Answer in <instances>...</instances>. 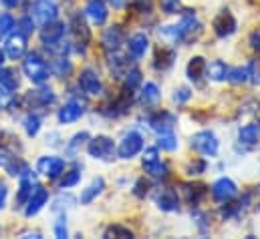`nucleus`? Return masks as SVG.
<instances>
[{
  "label": "nucleus",
  "mask_w": 260,
  "mask_h": 239,
  "mask_svg": "<svg viewBox=\"0 0 260 239\" xmlns=\"http://www.w3.org/2000/svg\"><path fill=\"white\" fill-rule=\"evenodd\" d=\"M200 30H202V24L198 22L196 12L194 10H186V12L182 14V20H180L178 24H174V26H164V28L159 30V34L166 36V38H172V41H176V43H188V41L196 38V34H200Z\"/></svg>",
  "instance_id": "1"
},
{
  "label": "nucleus",
  "mask_w": 260,
  "mask_h": 239,
  "mask_svg": "<svg viewBox=\"0 0 260 239\" xmlns=\"http://www.w3.org/2000/svg\"><path fill=\"white\" fill-rule=\"evenodd\" d=\"M22 70L24 74L35 83V85H43L49 78V64L45 62V59L39 53H30L24 57L22 62Z\"/></svg>",
  "instance_id": "2"
},
{
  "label": "nucleus",
  "mask_w": 260,
  "mask_h": 239,
  "mask_svg": "<svg viewBox=\"0 0 260 239\" xmlns=\"http://www.w3.org/2000/svg\"><path fill=\"white\" fill-rule=\"evenodd\" d=\"M141 165H143V171L153 177V179H166L168 177V167L166 163L161 161L159 153H157V147H149L145 149L143 157H141Z\"/></svg>",
  "instance_id": "3"
},
{
  "label": "nucleus",
  "mask_w": 260,
  "mask_h": 239,
  "mask_svg": "<svg viewBox=\"0 0 260 239\" xmlns=\"http://www.w3.org/2000/svg\"><path fill=\"white\" fill-rule=\"evenodd\" d=\"M87 151L93 159H99V161H111L115 157V143L113 139H109L107 135H97L89 141L87 145Z\"/></svg>",
  "instance_id": "4"
},
{
  "label": "nucleus",
  "mask_w": 260,
  "mask_h": 239,
  "mask_svg": "<svg viewBox=\"0 0 260 239\" xmlns=\"http://www.w3.org/2000/svg\"><path fill=\"white\" fill-rule=\"evenodd\" d=\"M192 147L204 157H216L220 151V141L212 131H198L192 135Z\"/></svg>",
  "instance_id": "5"
},
{
  "label": "nucleus",
  "mask_w": 260,
  "mask_h": 239,
  "mask_svg": "<svg viewBox=\"0 0 260 239\" xmlns=\"http://www.w3.org/2000/svg\"><path fill=\"white\" fill-rule=\"evenodd\" d=\"M57 14H59V8L53 0H37L32 6H30V16L32 20H37L39 24H51L57 20Z\"/></svg>",
  "instance_id": "6"
},
{
  "label": "nucleus",
  "mask_w": 260,
  "mask_h": 239,
  "mask_svg": "<svg viewBox=\"0 0 260 239\" xmlns=\"http://www.w3.org/2000/svg\"><path fill=\"white\" fill-rule=\"evenodd\" d=\"M143 149V137L141 133L137 131H129L123 135V139L119 141V147H117V153L121 159H133L135 155H139Z\"/></svg>",
  "instance_id": "7"
},
{
  "label": "nucleus",
  "mask_w": 260,
  "mask_h": 239,
  "mask_svg": "<svg viewBox=\"0 0 260 239\" xmlns=\"http://www.w3.org/2000/svg\"><path fill=\"white\" fill-rule=\"evenodd\" d=\"M238 195V185L230 177H220L218 181H214L212 185V197L218 203H228Z\"/></svg>",
  "instance_id": "8"
},
{
  "label": "nucleus",
  "mask_w": 260,
  "mask_h": 239,
  "mask_svg": "<svg viewBox=\"0 0 260 239\" xmlns=\"http://www.w3.org/2000/svg\"><path fill=\"white\" fill-rule=\"evenodd\" d=\"M37 171L43 175V177H49V179H57L63 171H65V161L61 157H55V155H45L37 161Z\"/></svg>",
  "instance_id": "9"
},
{
  "label": "nucleus",
  "mask_w": 260,
  "mask_h": 239,
  "mask_svg": "<svg viewBox=\"0 0 260 239\" xmlns=\"http://www.w3.org/2000/svg\"><path fill=\"white\" fill-rule=\"evenodd\" d=\"M238 28V22L234 18V14L230 10H222L216 18H214V32L220 36V38H226V36H232Z\"/></svg>",
  "instance_id": "10"
},
{
  "label": "nucleus",
  "mask_w": 260,
  "mask_h": 239,
  "mask_svg": "<svg viewBox=\"0 0 260 239\" xmlns=\"http://www.w3.org/2000/svg\"><path fill=\"white\" fill-rule=\"evenodd\" d=\"M121 45H123V30L119 26L107 28L105 34H103V49H105L107 57L119 55L121 53Z\"/></svg>",
  "instance_id": "11"
},
{
  "label": "nucleus",
  "mask_w": 260,
  "mask_h": 239,
  "mask_svg": "<svg viewBox=\"0 0 260 239\" xmlns=\"http://www.w3.org/2000/svg\"><path fill=\"white\" fill-rule=\"evenodd\" d=\"M79 87L87 93V95H101V78L97 74L95 68H83L81 74H79Z\"/></svg>",
  "instance_id": "12"
},
{
  "label": "nucleus",
  "mask_w": 260,
  "mask_h": 239,
  "mask_svg": "<svg viewBox=\"0 0 260 239\" xmlns=\"http://www.w3.org/2000/svg\"><path fill=\"white\" fill-rule=\"evenodd\" d=\"M85 16L93 24H105L107 22V16H109V10H107V6H105L103 0H89L87 6H85Z\"/></svg>",
  "instance_id": "13"
},
{
  "label": "nucleus",
  "mask_w": 260,
  "mask_h": 239,
  "mask_svg": "<svg viewBox=\"0 0 260 239\" xmlns=\"http://www.w3.org/2000/svg\"><path fill=\"white\" fill-rule=\"evenodd\" d=\"M83 113H85V105L81 103V101H69V103H65L61 109H59V123H63V125H67V123H75V121H79L81 117H83Z\"/></svg>",
  "instance_id": "14"
},
{
  "label": "nucleus",
  "mask_w": 260,
  "mask_h": 239,
  "mask_svg": "<svg viewBox=\"0 0 260 239\" xmlns=\"http://www.w3.org/2000/svg\"><path fill=\"white\" fill-rule=\"evenodd\" d=\"M47 201H49V193H47V189H43V187H37L35 191H32V195H30V199L26 201V209H24V213H26V217H32V215H37L45 205H47Z\"/></svg>",
  "instance_id": "15"
},
{
  "label": "nucleus",
  "mask_w": 260,
  "mask_h": 239,
  "mask_svg": "<svg viewBox=\"0 0 260 239\" xmlns=\"http://www.w3.org/2000/svg\"><path fill=\"white\" fill-rule=\"evenodd\" d=\"M155 205L166 211V213H172V211H178L180 209V199H178V193L174 189H164L157 193L155 197Z\"/></svg>",
  "instance_id": "16"
},
{
  "label": "nucleus",
  "mask_w": 260,
  "mask_h": 239,
  "mask_svg": "<svg viewBox=\"0 0 260 239\" xmlns=\"http://www.w3.org/2000/svg\"><path fill=\"white\" fill-rule=\"evenodd\" d=\"M260 141V123H248L238 131V143L244 147H254Z\"/></svg>",
  "instance_id": "17"
},
{
  "label": "nucleus",
  "mask_w": 260,
  "mask_h": 239,
  "mask_svg": "<svg viewBox=\"0 0 260 239\" xmlns=\"http://www.w3.org/2000/svg\"><path fill=\"white\" fill-rule=\"evenodd\" d=\"M4 47H6V55L10 59H20L26 53V36L22 32H16V34L8 36Z\"/></svg>",
  "instance_id": "18"
},
{
  "label": "nucleus",
  "mask_w": 260,
  "mask_h": 239,
  "mask_svg": "<svg viewBox=\"0 0 260 239\" xmlns=\"http://www.w3.org/2000/svg\"><path fill=\"white\" fill-rule=\"evenodd\" d=\"M176 117L172 113H155L153 117H149V127L155 131V133H164V131H172L174 125H176Z\"/></svg>",
  "instance_id": "19"
},
{
  "label": "nucleus",
  "mask_w": 260,
  "mask_h": 239,
  "mask_svg": "<svg viewBox=\"0 0 260 239\" xmlns=\"http://www.w3.org/2000/svg\"><path fill=\"white\" fill-rule=\"evenodd\" d=\"M0 167H2L6 173H10L12 177L22 175V173L26 171V165L20 163V161H18L14 155H10V153H0Z\"/></svg>",
  "instance_id": "20"
},
{
  "label": "nucleus",
  "mask_w": 260,
  "mask_h": 239,
  "mask_svg": "<svg viewBox=\"0 0 260 239\" xmlns=\"http://www.w3.org/2000/svg\"><path fill=\"white\" fill-rule=\"evenodd\" d=\"M127 47H129V53L133 59H141V57H145V53L149 49V38L143 32H135L129 38Z\"/></svg>",
  "instance_id": "21"
},
{
  "label": "nucleus",
  "mask_w": 260,
  "mask_h": 239,
  "mask_svg": "<svg viewBox=\"0 0 260 239\" xmlns=\"http://www.w3.org/2000/svg\"><path fill=\"white\" fill-rule=\"evenodd\" d=\"M182 195L190 205H198L206 197V187L200 183H184L182 185Z\"/></svg>",
  "instance_id": "22"
},
{
  "label": "nucleus",
  "mask_w": 260,
  "mask_h": 239,
  "mask_svg": "<svg viewBox=\"0 0 260 239\" xmlns=\"http://www.w3.org/2000/svg\"><path fill=\"white\" fill-rule=\"evenodd\" d=\"M228 66L224 60H212L210 64H206V76L214 83H222L228 78Z\"/></svg>",
  "instance_id": "23"
},
{
  "label": "nucleus",
  "mask_w": 260,
  "mask_h": 239,
  "mask_svg": "<svg viewBox=\"0 0 260 239\" xmlns=\"http://www.w3.org/2000/svg\"><path fill=\"white\" fill-rule=\"evenodd\" d=\"M65 30H67V24L65 22H51V24H45V30L41 34L43 43L49 45V43H55L59 38L65 36Z\"/></svg>",
  "instance_id": "24"
},
{
  "label": "nucleus",
  "mask_w": 260,
  "mask_h": 239,
  "mask_svg": "<svg viewBox=\"0 0 260 239\" xmlns=\"http://www.w3.org/2000/svg\"><path fill=\"white\" fill-rule=\"evenodd\" d=\"M206 59L204 57H194V59H190L188 62V66H186V72H188V78L192 81V83H200L202 81V76L206 74Z\"/></svg>",
  "instance_id": "25"
},
{
  "label": "nucleus",
  "mask_w": 260,
  "mask_h": 239,
  "mask_svg": "<svg viewBox=\"0 0 260 239\" xmlns=\"http://www.w3.org/2000/svg\"><path fill=\"white\" fill-rule=\"evenodd\" d=\"M105 189V181L103 177H97V179L91 181V185L87 187V189H83L81 191V197H79V201L83 203V205H89L97 195H101V191Z\"/></svg>",
  "instance_id": "26"
},
{
  "label": "nucleus",
  "mask_w": 260,
  "mask_h": 239,
  "mask_svg": "<svg viewBox=\"0 0 260 239\" xmlns=\"http://www.w3.org/2000/svg\"><path fill=\"white\" fill-rule=\"evenodd\" d=\"M28 173V169L20 175L22 179H20V187H18V195H16V203L18 205H26V201L30 199V195H32V185H35V181H32V177L30 175H26Z\"/></svg>",
  "instance_id": "27"
},
{
  "label": "nucleus",
  "mask_w": 260,
  "mask_h": 239,
  "mask_svg": "<svg viewBox=\"0 0 260 239\" xmlns=\"http://www.w3.org/2000/svg\"><path fill=\"white\" fill-rule=\"evenodd\" d=\"M161 101V91L155 83H145V87L141 89V103L147 107H153Z\"/></svg>",
  "instance_id": "28"
},
{
  "label": "nucleus",
  "mask_w": 260,
  "mask_h": 239,
  "mask_svg": "<svg viewBox=\"0 0 260 239\" xmlns=\"http://www.w3.org/2000/svg\"><path fill=\"white\" fill-rule=\"evenodd\" d=\"M174 60H176V53L174 51H170V49H159L157 51V55H155V68L157 70H168L172 64H174Z\"/></svg>",
  "instance_id": "29"
},
{
  "label": "nucleus",
  "mask_w": 260,
  "mask_h": 239,
  "mask_svg": "<svg viewBox=\"0 0 260 239\" xmlns=\"http://www.w3.org/2000/svg\"><path fill=\"white\" fill-rule=\"evenodd\" d=\"M30 97H35V101H37L39 107H49V105H53L55 99H57V95H55V91H53L51 87H43V89L35 91V95H30Z\"/></svg>",
  "instance_id": "30"
},
{
  "label": "nucleus",
  "mask_w": 260,
  "mask_h": 239,
  "mask_svg": "<svg viewBox=\"0 0 260 239\" xmlns=\"http://www.w3.org/2000/svg\"><path fill=\"white\" fill-rule=\"evenodd\" d=\"M157 147L161 151H176L178 149V137L174 131H164L157 137Z\"/></svg>",
  "instance_id": "31"
},
{
  "label": "nucleus",
  "mask_w": 260,
  "mask_h": 239,
  "mask_svg": "<svg viewBox=\"0 0 260 239\" xmlns=\"http://www.w3.org/2000/svg\"><path fill=\"white\" fill-rule=\"evenodd\" d=\"M232 85H242L250 81V66H236L232 70H228V78Z\"/></svg>",
  "instance_id": "32"
},
{
  "label": "nucleus",
  "mask_w": 260,
  "mask_h": 239,
  "mask_svg": "<svg viewBox=\"0 0 260 239\" xmlns=\"http://www.w3.org/2000/svg\"><path fill=\"white\" fill-rule=\"evenodd\" d=\"M51 68H53V72H55L57 76L65 78L67 74L73 70V64H71V60H67L65 57H57V59H53V62H51Z\"/></svg>",
  "instance_id": "33"
},
{
  "label": "nucleus",
  "mask_w": 260,
  "mask_h": 239,
  "mask_svg": "<svg viewBox=\"0 0 260 239\" xmlns=\"http://www.w3.org/2000/svg\"><path fill=\"white\" fill-rule=\"evenodd\" d=\"M123 83H125V89H127V91H135V89L141 85V70H139V68H129V70H125Z\"/></svg>",
  "instance_id": "34"
},
{
  "label": "nucleus",
  "mask_w": 260,
  "mask_h": 239,
  "mask_svg": "<svg viewBox=\"0 0 260 239\" xmlns=\"http://www.w3.org/2000/svg\"><path fill=\"white\" fill-rule=\"evenodd\" d=\"M71 28H73V32L77 34V38H81V36H83V41H85V43L89 41V30H87V24L83 22V18H81L79 14H75V16L71 18Z\"/></svg>",
  "instance_id": "35"
},
{
  "label": "nucleus",
  "mask_w": 260,
  "mask_h": 239,
  "mask_svg": "<svg viewBox=\"0 0 260 239\" xmlns=\"http://www.w3.org/2000/svg\"><path fill=\"white\" fill-rule=\"evenodd\" d=\"M0 85H4L10 91H14L18 87V78L14 76L12 68H0Z\"/></svg>",
  "instance_id": "36"
},
{
  "label": "nucleus",
  "mask_w": 260,
  "mask_h": 239,
  "mask_svg": "<svg viewBox=\"0 0 260 239\" xmlns=\"http://www.w3.org/2000/svg\"><path fill=\"white\" fill-rule=\"evenodd\" d=\"M24 131H26L28 137H35L41 131V117L39 115H28L24 119Z\"/></svg>",
  "instance_id": "37"
},
{
  "label": "nucleus",
  "mask_w": 260,
  "mask_h": 239,
  "mask_svg": "<svg viewBox=\"0 0 260 239\" xmlns=\"http://www.w3.org/2000/svg\"><path fill=\"white\" fill-rule=\"evenodd\" d=\"M79 181H81V169H79V167H77V169H71L69 173H65V175H63V179H61V189L75 187Z\"/></svg>",
  "instance_id": "38"
},
{
  "label": "nucleus",
  "mask_w": 260,
  "mask_h": 239,
  "mask_svg": "<svg viewBox=\"0 0 260 239\" xmlns=\"http://www.w3.org/2000/svg\"><path fill=\"white\" fill-rule=\"evenodd\" d=\"M190 99H192V91H190L188 87L176 89V91H174V97H172V101H174L176 105H184V103H188Z\"/></svg>",
  "instance_id": "39"
},
{
  "label": "nucleus",
  "mask_w": 260,
  "mask_h": 239,
  "mask_svg": "<svg viewBox=\"0 0 260 239\" xmlns=\"http://www.w3.org/2000/svg\"><path fill=\"white\" fill-rule=\"evenodd\" d=\"M133 237V231L123 227V225H111L107 231H105V237Z\"/></svg>",
  "instance_id": "40"
},
{
  "label": "nucleus",
  "mask_w": 260,
  "mask_h": 239,
  "mask_svg": "<svg viewBox=\"0 0 260 239\" xmlns=\"http://www.w3.org/2000/svg\"><path fill=\"white\" fill-rule=\"evenodd\" d=\"M14 28V18L10 14H0V38H4Z\"/></svg>",
  "instance_id": "41"
},
{
  "label": "nucleus",
  "mask_w": 260,
  "mask_h": 239,
  "mask_svg": "<svg viewBox=\"0 0 260 239\" xmlns=\"http://www.w3.org/2000/svg\"><path fill=\"white\" fill-rule=\"evenodd\" d=\"M85 139H89V135H87L85 131H83V133H77V135L71 139V143L67 145V151H69V153H75V151L85 143Z\"/></svg>",
  "instance_id": "42"
},
{
  "label": "nucleus",
  "mask_w": 260,
  "mask_h": 239,
  "mask_svg": "<svg viewBox=\"0 0 260 239\" xmlns=\"http://www.w3.org/2000/svg\"><path fill=\"white\" fill-rule=\"evenodd\" d=\"M180 6H182L180 0H161V10L166 14H178Z\"/></svg>",
  "instance_id": "43"
},
{
  "label": "nucleus",
  "mask_w": 260,
  "mask_h": 239,
  "mask_svg": "<svg viewBox=\"0 0 260 239\" xmlns=\"http://www.w3.org/2000/svg\"><path fill=\"white\" fill-rule=\"evenodd\" d=\"M10 103H12V91L0 85V109H6Z\"/></svg>",
  "instance_id": "44"
},
{
  "label": "nucleus",
  "mask_w": 260,
  "mask_h": 239,
  "mask_svg": "<svg viewBox=\"0 0 260 239\" xmlns=\"http://www.w3.org/2000/svg\"><path fill=\"white\" fill-rule=\"evenodd\" d=\"M18 26L22 30V34H30L35 30V22H32V16H24L18 20Z\"/></svg>",
  "instance_id": "45"
},
{
  "label": "nucleus",
  "mask_w": 260,
  "mask_h": 239,
  "mask_svg": "<svg viewBox=\"0 0 260 239\" xmlns=\"http://www.w3.org/2000/svg\"><path fill=\"white\" fill-rule=\"evenodd\" d=\"M204 171H206V161H202V159H198V161L188 165V173L190 175H202Z\"/></svg>",
  "instance_id": "46"
},
{
  "label": "nucleus",
  "mask_w": 260,
  "mask_h": 239,
  "mask_svg": "<svg viewBox=\"0 0 260 239\" xmlns=\"http://www.w3.org/2000/svg\"><path fill=\"white\" fill-rule=\"evenodd\" d=\"M55 235L57 237H67L69 235V231H67V219H65V215L63 217H59V221L55 223Z\"/></svg>",
  "instance_id": "47"
},
{
  "label": "nucleus",
  "mask_w": 260,
  "mask_h": 239,
  "mask_svg": "<svg viewBox=\"0 0 260 239\" xmlns=\"http://www.w3.org/2000/svg\"><path fill=\"white\" fill-rule=\"evenodd\" d=\"M248 66H250V83L260 85V60H258V62L248 64Z\"/></svg>",
  "instance_id": "48"
},
{
  "label": "nucleus",
  "mask_w": 260,
  "mask_h": 239,
  "mask_svg": "<svg viewBox=\"0 0 260 239\" xmlns=\"http://www.w3.org/2000/svg\"><path fill=\"white\" fill-rule=\"evenodd\" d=\"M147 189H149V183H147L145 179H139L137 183H135V191H133V193H135L137 197H145Z\"/></svg>",
  "instance_id": "49"
},
{
  "label": "nucleus",
  "mask_w": 260,
  "mask_h": 239,
  "mask_svg": "<svg viewBox=\"0 0 260 239\" xmlns=\"http://www.w3.org/2000/svg\"><path fill=\"white\" fill-rule=\"evenodd\" d=\"M133 4L139 12H149L151 6H153V0H133Z\"/></svg>",
  "instance_id": "50"
},
{
  "label": "nucleus",
  "mask_w": 260,
  "mask_h": 239,
  "mask_svg": "<svg viewBox=\"0 0 260 239\" xmlns=\"http://www.w3.org/2000/svg\"><path fill=\"white\" fill-rule=\"evenodd\" d=\"M6 197H8V187L0 181V209L6 205Z\"/></svg>",
  "instance_id": "51"
},
{
  "label": "nucleus",
  "mask_w": 260,
  "mask_h": 239,
  "mask_svg": "<svg viewBox=\"0 0 260 239\" xmlns=\"http://www.w3.org/2000/svg\"><path fill=\"white\" fill-rule=\"evenodd\" d=\"M250 47H252L256 53H260V32H252V34H250Z\"/></svg>",
  "instance_id": "52"
},
{
  "label": "nucleus",
  "mask_w": 260,
  "mask_h": 239,
  "mask_svg": "<svg viewBox=\"0 0 260 239\" xmlns=\"http://www.w3.org/2000/svg\"><path fill=\"white\" fill-rule=\"evenodd\" d=\"M2 4L8 6V8H16V6L20 4V0H2Z\"/></svg>",
  "instance_id": "53"
},
{
  "label": "nucleus",
  "mask_w": 260,
  "mask_h": 239,
  "mask_svg": "<svg viewBox=\"0 0 260 239\" xmlns=\"http://www.w3.org/2000/svg\"><path fill=\"white\" fill-rule=\"evenodd\" d=\"M109 2H111V4H113V8H123V6H125V2H127V0H109Z\"/></svg>",
  "instance_id": "54"
},
{
  "label": "nucleus",
  "mask_w": 260,
  "mask_h": 239,
  "mask_svg": "<svg viewBox=\"0 0 260 239\" xmlns=\"http://www.w3.org/2000/svg\"><path fill=\"white\" fill-rule=\"evenodd\" d=\"M2 64H4V53L0 51V66H2Z\"/></svg>",
  "instance_id": "55"
}]
</instances>
